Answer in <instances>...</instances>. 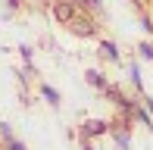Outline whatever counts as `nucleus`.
I'll list each match as a JSON object with an SVG mask.
<instances>
[{
	"label": "nucleus",
	"mask_w": 153,
	"mask_h": 150,
	"mask_svg": "<svg viewBox=\"0 0 153 150\" xmlns=\"http://www.w3.org/2000/svg\"><path fill=\"white\" fill-rule=\"evenodd\" d=\"M19 56H22L25 66H34V50H31L28 44H19Z\"/></svg>",
	"instance_id": "12"
},
{
	"label": "nucleus",
	"mask_w": 153,
	"mask_h": 150,
	"mask_svg": "<svg viewBox=\"0 0 153 150\" xmlns=\"http://www.w3.org/2000/svg\"><path fill=\"white\" fill-rule=\"evenodd\" d=\"M137 56L153 63V41H141V44H137Z\"/></svg>",
	"instance_id": "11"
},
{
	"label": "nucleus",
	"mask_w": 153,
	"mask_h": 150,
	"mask_svg": "<svg viewBox=\"0 0 153 150\" xmlns=\"http://www.w3.org/2000/svg\"><path fill=\"white\" fill-rule=\"evenodd\" d=\"M116 150H131V147H116Z\"/></svg>",
	"instance_id": "19"
},
{
	"label": "nucleus",
	"mask_w": 153,
	"mask_h": 150,
	"mask_svg": "<svg viewBox=\"0 0 153 150\" xmlns=\"http://www.w3.org/2000/svg\"><path fill=\"white\" fill-rule=\"evenodd\" d=\"M134 122H141L144 128H150V131H153V116L147 113V106H144V100L137 103V110H134Z\"/></svg>",
	"instance_id": "9"
},
{
	"label": "nucleus",
	"mask_w": 153,
	"mask_h": 150,
	"mask_svg": "<svg viewBox=\"0 0 153 150\" xmlns=\"http://www.w3.org/2000/svg\"><path fill=\"white\" fill-rule=\"evenodd\" d=\"M0 150H6V147H3V144H0Z\"/></svg>",
	"instance_id": "20"
},
{
	"label": "nucleus",
	"mask_w": 153,
	"mask_h": 150,
	"mask_svg": "<svg viewBox=\"0 0 153 150\" xmlns=\"http://www.w3.org/2000/svg\"><path fill=\"white\" fill-rule=\"evenodd\" d=\"M85 81L94 88V91H100V94L109 88V78H106V72H103V69H88V72H85Z\"/></svg>",
	"instance_id": "5"
},
{
	"label": "nucleus",
	"mask_w": 153,
	"mask_h": 150,
	"mask_svg": "<svg viewBox=\"0 0 153 150\" xmlns=\"http://www.w3.org/2000/svg\"><path fill=\"white\" fill-rule=\"evenodd\" d=\"M78 144H81V150H94V141L91 138H81V134H78Z\"/></svg>",
	"instance_id": "16"
},
{
	"label": "nucleus",
	"mask_w": 153,
	"mask_h": 150,
	"mask_svg": "<svg viewBox=\"0 0 153 150\" xmlns=\"http://www.w3.org/2000/svg\"><path fill=\"white\" fill-rule=\"evenodd\" d=\"M38 91H41V97H44V103H50L53 110H59L62 97H59V91H56L53 85H47V81H41V85H38Z\"/></svg>",
	"instance_id": "6"
},
{
	"label": "nucleus",
	"mask_w": 153,
	"mask_h": 150,
	"mask_svg": "<svg viewBox=\"0 0 153 150\" xmlns=\"http://www.w3.org/2000/svg\"><path fill=\"white\" fill-rule=\"evenodd\" d=\"M128 3H131V6H134V10H137V13H141V10H144V0H128Z\"/></svg>",
	"instance_id": "18"
},
{
	"label": "nucleus",
	"mask_w": 153,
	"mask_h": 150,
	"mask_svg": "<svg viewBox=\"0 0 153 150\" xmlns=\"http://www.w3.org/2000/svg\"><path fill=\"white\" fill-rule=\"evenodd\" d=\"M66 28L72 31L75 38H97L100 25H97V16H91V13H78V16H75Z\"/></svg>",
	"instance_id": "1"
},
{
	"label": "nucleus",
	"mask_w": 153,
	"mask_h": 150,
	"mask_svg": "<svg viewBox=\"0 0 153 150\" xmlns=\"http://www.w3.org/2000/svg\"><path fill=\"white\" fill-rule=\"evenodd\" d=\"M141 100H144V106H147V113L153 116V97H150V94H144V97H141Z\"/></svg>",
	"instance_id": "17"
},
{
	"label": "nucleus",
	"mask_w": 153,
	"mask_h": 150,
	"mask_svg": "<svg viewBox=\"0 0 153 150\" xmlns=\"http://www.w3.org/2000/svg\"><path fill=\"white\" fill-rule=\"evenodd\" d=\"M3 3H6V10H10V13H19V10L25 6V0H3Z\"/></svg>",
	"instance_id": "14"
},
{
	"label": "nucleus",
	"mask_w": 153,
	"mask_h": 150,
	"mask_svg": "<svg viewBox=\"0 0 153 150\" xmlns=\"http://www.w3.org/2000/svg\"><path fill=\"white\" fill-rule=\"evenodd\" d=\"M0 144H3L6 150H28V144H25L22 138H16V134H10V138H3Z\"/></svg>",
	"instance_id": "10"
},
{
	"label": "nucleus",
	"mask_w": 153,
	"mask_h": 150,
	"mask_svg": "<svg viewBox=\"0 0 153 150\" xmlns=\"http://www.w3.org/2000/svg\"><path fill=\"white\" fill-rule=\"evenodd\" d=\"M137 16H141V28L147 31V35H153V16H150L147 10H141V13H137Z\"/></svg>",
	"instance_id": "13"
},
{
	"label": "nucleus",
	"mask_w": 153,
	"mask_h": 150,
	"mask_svg": "<svg viewBox=\"0 0 153 150\" xmlns=\"http://www.w3.org/2000/svg\"><path fill=\"white\" fill-rule=\"evenodd\" d=\"M128 81H131V88L137 91V97H144V78H141V66L137 63H128Z\"/></svg>",
	"instance_id": "7"
},
{
	"label": "nucleus",
	"mask_w": 153,
	"mask_h": 150,
	"mask_svg": "<svg viewBox=\"0 0 153 150\" xmlns=\"http://www.w3.org/2000/svg\"><path fill=\"white\" fill-rule=\"evenodd\" d=\"M97 53H100V59H106V63H122V53H119V44L109 38H100V44H97Z\"/></svg>",
	"instance_id": "4"
},
{
	"label": "nucleus",
	"mask_w": 153,
	"mask_h": 150,
	"mask_svg": "<svg viewBox=\"0 0 153 150\" xmlns=\"http://www.w3.org/2000/svg\"><path fill=\"white\" fill-rule=\"evenodd\" d=\"M109 128H113V119H100V116H94V119H85L78 125V134H81V138L97 141V138H103V134H109Z\"/></svg>",
	"instance_id": "2"
},
{
	"label": "nucleus",
	"mask_w": 153,
	"mask_h": 150,
	"mask_svg": "<svg viewBox=\"0 0 153 150\" xmlns=\"http://www.w3.org/2000/svg\"><path fill=\"white\" fill-rule=\"evenodd\" d=\"M50 16L56 19L59 25H69L75 16H78V6L72 0H50Z\"/></svg>",
	"instance_id": "3"
},
{
	"label": "nucleus",
	"mask_w": 153,
	"mask_h": 150,
	"mask_svg": "<svg viewBox=\"0 0 153 150\" xmlns=\"http://www.w3.org/2000/svg\"><path fill=\"white\" fill-rule=\"evenodd\" d=\"M10 134H16V131H13V125H10V122H0V141L10 138Z\"/></svg>",
	"instance_id": "15"
},
{
	"label": "nucleus",
	"mask_w": 153,
	"mask_h": 150,
	"mask_svg": "<svg viewBox=\"0 0 153 150\" xmlns=\"http://www.w3.org/2000/svg\"><path fill=\"white\" fill-rule=\"evenodd\" d=\"M78 6V13H91V16H103V3L100 0H72Z\"/></svg>",
	"instance_id": "8"
}]
</instances>
